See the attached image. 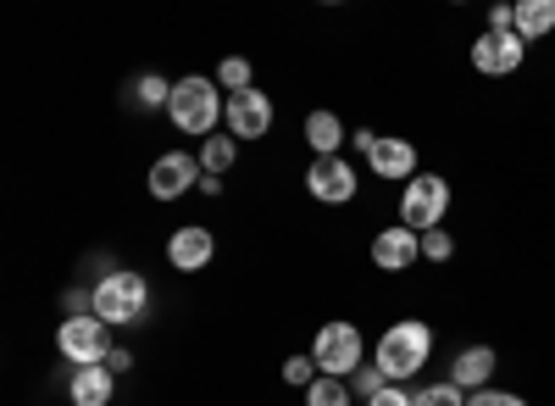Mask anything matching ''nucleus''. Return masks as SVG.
Instances as JSON below:
<instances>
[{
	"instance_id": "1",
	"label": "nucleus",
	"mask_w": 555,
	"mask_h": 406,
	"mask_svg": "<svg viewBox=\"0 0 555 406\" xmlns=\"http://www.w3.org/2000/svg\"><path fill=\"white\" fill-rule=\"evenodd\" d=\"M222 112H228V101H222L217 78L190 73V78H178V84H172L167 117H172V128H178V134H195V140H211V134H222V128H217V123H222Z\"/></svg>"
},
{
	"instance_id": "2",
	"label": "nucleus",
	"mask_w": 555,
	"mask_h": 406,
	"mask_svg": "<svg viewBox=\"0 0 555 406\" xmlns=\"http://www.w3.org/2000/svg\"><path fill=\"white\" fill-rule=\"evenodd\" d=\"M428 356H434V329H428L423 318H400V323L384 329L373 363L384 368L389 384H405V379H416V373L428 368Z\"/></svg>"
},
{
	"instance_id": "3",
	"label": "nucleus",
	"mask_w": 555,
	"mask_h": 406,
	"mask_svg": "<svg viewBox=\"0 0 555 406\" xmlns=\"http://www.w3.org/2000/svg\"><path fill=\"white\" fill-rule=\"evenodd\" d=\"M145 306H151L145 274H133V267H106L101 284H95V318L112 323V329H128V323L145 318Z\"/></svg>"
},
{
	"instance_id": "4",
	"label": "nucleus",
	"mask_w": 555,
	"mask_h": 406,
	"mask_svg": "<svg viewBox=\"0 0 555 406\" xmlns=\"http://www.w3.org/2000/svg\"><path fill=\"white\" fill-rule=\"evenodd\" d=\"M311 363L322 379H350L356 368H366V340L356 323L334 318V323H322L317 340H311Z\"/></svg>"
},
{
	"instance_id": "5",
	"label": "nucleus",
	"mask_w": 555,
	"mask_h": 406,
	"mask_svg": "<svg viewBox=\"0 0 555 406\" xmlns=\"http://www.w3.org/2000/svg\"><path fill=\"white\" fill-rule=\"evenodd\" d=\"M444 212H450V178L444 173H416L400 195V223L411 234H434V229H444Z\"/></svg>"
},
{
	"instance_id": "6",
	"label": "nucleus",
	"mask_w": 555,
	"mask_h": 406,
	"mask_svg": "<svg viewBox=\"0 0 555 406\" xmlns=\"http://www.w3.org/2000/svg\"><path fill=\"white\" fill-rule=\"evenodd\" d=\"M56 345L73 368H106V356H112V323H101L95 312L89 318H62L56 329Z\"/></svg>"
},
{
	"instance_id": "7",
	"label": "nucleus",
	"mask_w": 555,
	"mask_h": 406,
	"mask_svg": "<svg viewBox=\"0 0 555 406\" xmlns=\"http://www.w3.org/2000/svg\"><path fill=\"white\" fill-rule=\"evenodd\" d=\"M522 56H528V39L512 34V28H483V34L473 39V67H478L483 78H512V73H522Z\"/></svg>"
},
{
	"instance_id": "8",
	"label": "nucleus",
	"mask_w": 555,
	"mask_h": 406,
	"mask_svg": "<svg viewBox=\"0 0 555 406\" xmlns=\"http://www.w3.org/2000/svg\"><path fill=\"white\" fill-rule=\"evenodd\" d=\"M356 190H361V173H356V162H345V156H317V162L306 167V195L322 201V206H350Z\"/></svg>"
},
{
	"instance_id": "9",
	"label": "nucleus",
	"mask_w": 555,
	"mask_h": 406,
	"mask_svg": "<svg viewBox=\"0 0 555 406\" xmlns=\"http://www.w3.org/2000/svg\"><path fill=\"white\" fill-rule=\"evenodd\" d=\"M201 156H183V151H167L151 162V195L156 201H178V195H190L201 185Z\"/></svg>"
},
{
	"instance_id": "10",
	"label": "nucleus",
	"mask_w": 555,
	"mask_h": 406,
	"mask_svg": "<svg viewBox=\"0 0 555 406\" xmlns=\"http://www.w3.org/2000/svg\"><path fill=\"white\" fill-rule=\"evenodd\" d=\"M222 123H228V134H234V140H261V134L272 128V101L261 96V89H245V96H228Z\"/></svg>"
},
{
	"instance_id": "11",
	"label": "nucleus",
	"mask_w": 555,
	"mask_h": 406,
	"mask_svg": "<svg viewBox=\"0 0 555 406\" xmlns=\"http://www.w3.org/2000/svg\"><path fill=\"white\" fill-rule=\"evenodd\" d=\"M217 256V234L201 229V223H183V229L167 240V262L178 267V274H201V267H211Z\"/></svg>"
},
{
	"instance_id": "12",
	"label": "nucleus",
	"mask_w": 555,
	"mask_h": 406,
	"mask_svg": "<svg viewBox=\"0 0 555 406\" xmlns=\"http://www.w3.org/2000/svg\"><path fill=\"white\" fill-rule=\"evenodd\" d=\"M494 368H500L494 345H461V351L450 356V384H455V390H467V395H478V390H489Z\"/></svg>"
},
{
	"instance_id": "13",
	"label": "nucleus",
	"mask_w": 555,
	"mask_h": 406,
	"mask_svg": "<svg viewBox=\"0 0 555 406\" xmlns=\"http://www.w3.org/2000/svg\"><path fill=\"white\" fill-rule=\"evenodd\" d=\"M373 262L384 267V274H405V267L423 262V234H411L405 223H395V229H384L373 240Z\"/></svg>"
},
{
	"instance_id": "14",
	"label": "nucleus",
	"mask_w": 555,
	"mask_h": 406,
	"mask_svg": "<svg viewBox=\"0 0 555 406\" xmlns=\"http://www.w3.org/2000/svg\"><path fill=\"white\" fill-rule=\"evenodd\" d=\"M366 162H373V173L384 178V185H389V178H395V185H411V178L423 173V167H416V145L411 140H378V151Z\"/></svg>"
},
{
	"instance_id": "15",
	"label": "nucleus",
	"mask_w": 555,
	"mask_h": 406,
	"mask_svg": "<svg viewBox=\"0 0 555 406\" xmlns=\"http://www.w3.org/2000/svg\"><path fill=\"white\" fill-rule=\"evenodd\" d=\"M73 406H112L117 395V379L106 368H73V384H67Z\"/></svg>"
},
{
	"instance_id": "16",
	"label": "nucleus",
	"mask_w": 555,
	"mask_h": 406,
	"mask_svg": "<svg viewBox=\"0 0 555 406\" xmlns=\"http://www.w3.org/2000/svg\"><path fill=\"white\" fill-rule=\"evenodd\" d=\"M306 145H311L317 156H339V145H345V117H339V112H311V117H306Z\"/></svg>"
},
{
	"instance_id": "17",
	"label": "nucleus",
	"mask_w": 555,
	"mask_h": 406,
	"mask_svg": "<svg viewBox=\"0 0 555 406\" xmlns=\"http://www.w3.org/2000/svg\"><path fill=\"white\" fill-rule=\"evenodd\" d=\"M528 45L533 39H544V34H555V0H517V23H512Z\"/></svg>"
},
{
	"instance_id": "18",
	"label": "nucleus",
	"mask_w": 555,
	"mask_h": 406,
	"mask_svg": "<svg viewBox=\"0 0 555 406\" xmlns=\"http://www.w3.org/2000/svg\"><path fill=\"white\" fill-rule=\"evenodd\" d=\"M167 101H172V84L162 73H139L133 89H128V106L133 112H167Z\"/></svg>"
},
{
	"instance_id": "19",
	"label": "nucleus",
	"mask_w": 555,
	"mask_h": 406,
	"mask_svg": "<svg viewBox=\"0 0 555 406\" xmlns=\"http://www.w3.org/2000/svg\"><path fill=\"white\" fill-rule=\"evenodd\" d=\"M234 156H240V140L234 134H211V140H201V173H211V178H222L228 167H234Z\"/></svg>"
},
{
	"instance_id": "20",
	"label": "nucleus",
	"mask_w": 555,
	"mask_h": 406,
	"mask_svg": "<svg viewBox=\"0 0 555 406\" xmlns=\"http://www.w3.org/2000/svg\"><path fill=\"white\" fill-rule=\"evenodd\" d=\"M211 78H217V89H228V96H245V89H256V84H250V62H245V56H222V67H217Z\"/></svg>"
},
{
	"instance_id": "21",
	"label": "nucleus",
	"mask_w": 555,
	"mask_h": 406,
	"mask_svg": "<svg viewBox=\"0 0 555 406\" xmlns=\"http://www.w3.org/2000/svg\"><path fill=\"white\" fill-rule=\"evenodd\" d=\"M356 395H350V379H317L311 390H306V406H350Z\"/></svg>"
},
{
	"instance_id": "22",
	"label": "nucleus",
	"mask_w": 555,
	"mask_h": 406,
	"mask_svg": "<svg viewBox=\"0 0 555 406\" xmlns=\"http://www.w3.org/2000/svg\"><path fill=\"white\" fill-rule=\"evenodd\" d=\"M411 406H467V390H455L450 379L444 384H423V390H411Z\"/></svg>"
},
{
	"instance_id": "23",
	"label": "nucleus",
	"mask_w": 555,
	"mask_h": 406,
	"mask_svg": "<svg viewBox=\"0 0 555 406\" xmlns=\"http://www.w3.org/2000/svg\"><path fill=\"white\" fill-rule=\"evenodd\" d=\"M378 390H389V379H384V368H378V363H366V368H356V373H350V395H356V401H373Z\"/></svg>"
},
{
	"instance_id": "24",
	"label": "nucleus",
	"mask_w": 555,
	"mask_h": 406,
	"mask_svg": "<svg viewBox=\"0 0 555 406\" xmlns=\"http://www.w3.org/2000/svg\"><path fill=\"white\" fill-rule=\"evenodd\" d=\"M450 256H455V240H450V229H434V234H423V262L444 267Z\"/></svg>"
},
{
	"instance_id": "25",
	"label": "nucleus",
	"mask_w": 555,
	"mask_h": 406,
	"mask_svg": "<svg viewBox=\"0 0 555 406\" xmlns=\"http://www.w3.org/2000/svg\"><path fill=\"white\" fill-rule=\"evenodd\" d=\"M284 379H289V384H300V390H311L322 373H317V363H311V356H289V363H284Z\"/></svg>"
},
{
	"instance_id": "26",
	"label": "nucleus",
	"mask_w": 555,
	"mask_h": 406,
	"mask_svg": "<svg viewBox=\"0 0 555 406\" xmlns=\"http://www.w3.org/2000/svg\"><path fill=\"white\" fill-rule=\"evenodd\" d=\"M467 406H528V401H522V395H512V390H494V384H489V390L467 395Z\"/></svg>"
},
{
	"instance_id": "27",
	"label": "nucleus",
	"mask_w": 555,
	"mask_h": 406,
	"mask_svg": "<svg viewBox=\"0 0 555 406\" xmlns=\"http://www.w3.org/2000/svg\"><path fill=\"white\" fill-rule=\"evenodd\" d=\"M350 151H356V156H373V151H378V134H373V128H356V134H350Z\"/></svg>"
},
{
	"instance_id": "28",
	"label": "nucleus",
	"mask_w": 555,
	"mask_h": 406,
	"mask_svg": "<svg viewBox=\"0 0 555 406\" xmlns=\"http://www.w3.org/2000/svg\"><path fill=\"white\" fill-rule=\"evenodd\" d=\"M366 406H411V395H405L400 384H389V390H378V395L366 401Z\"/></svg>"
},
{
	"instance_id": "29",
	"label": "nucleus",
	"mask_w": 555,
	"mask_h": 406,
	"mask_svg": "<svg viewBox=\"0 0 555 406\" xmlns=\"http://www.w3.org/2000/svg\"><path fill=\"white\" fill-rule=\"evenodd\" d=\"M128 368H133V356H128L122 345H112V356H106V373H112V379H122Z\"/></svg>"
},
{
	"instance_id": "30",
	"label": "nucleus",
	"mask_w": 555,
	"mask_h": 406,
	"mask_svg": "<svg viewBox=\"0 0 555 406\" xmlns=\"http://www.w3.org/2000/svg\"><path fill=\"white\" fill-rule=\"evenodd\" d=\"M512 23H517V7H494V12H489V28H512ZM512 34H517V28H512Z\"/></svg>"
}]
</instances>
